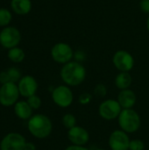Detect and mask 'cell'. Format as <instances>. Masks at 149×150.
<instances>
[{
	"label": "cell",
	"instance_id": "cell-1",
	"mask_svg": "<svg viewBox=\"0 0 149 150\" xmlns=\"http://www.w3.org/2000/svg\"><path fill=\"white\" fill-rule=\"evenodd\" d=\"M86 74L85 67L76 61H71L64 64L60 71L62 82L69 87L82 84L86 78Z\"/></svg>",
	"mask_w": 149,
	"mask_h": 150
},
{
	"label": "cell",
	"instance_id": "cell-2",
	"mask_svg": "<svg viewBox=\"0 0 149 150\" xmlns=\"http://www.w3.org/2000/svg\"><path fill=\"white\" fill-rule=\"evenodd\" d=\"M27 128L30 134L37 139H45L48 137L53 131V123L51 120L44 114L32 115L28 122Z\"/></svg>",
	"mask_w": 149,
	"mask_h": 150
},
{
	"label": "cell",
	"instance_id": "cell-3",
	"mask_svg": "<svg viewBox=\"0 0 149 150\" xmlns=\"http://www.w3.org/2000/svg\"><path fill=\"white\" fill-rule=\"evenodd\" d=\"M118 123L121 130L126 134H133L140 129L141 120L135 110L122 109L118 118Z\"/></svg>",
	"mask_w": 149,
	"mask_h": 150
},
{
	"label": "cell",
	"instance_id": "cell-4",
	"mask_svg": "<svg viewBox=\"0 0 149 150\" xmlns=\"http://www.w3.org/2000/svg\"><path fill=\"white\" fill-rule=\"evenodd\" d=\"M52 59L60 64H66L74 58V50L72 47L65 42H58L54 44L50 51Z\"/></svg>",
	"mask_w": 149,
	"mask_h": 150
},
{
	"label": "cell",
	"instance_id": "cell-5",
	"mask_svg": "<svg viewBox=\"0 0 149 150\" xmlns=\"http://www.w3.org/2000/svg\"><path fill=\"white\" fill-rule=\"evenodd\" d=\"M51 96L54 103L61 108H67L70 106L74 101L73 91L70 87L66 84L55 87L53 90Z\"/></svg>",
	"mask_w": 149,
	"mask_h": 150
},
{
	"label": "cell",
	"instance_id": "cell-6",
	"mask_svg": "<svg viewBox=\"0 0 149 150\" xmlns=\"http://www.w3.org/2000/svg\"><path fill=\"white\" fill-rule=\"evenodd\" d=\"M20 40V32L15 26H5L0 32V45L8 50L18 47Z\"/></svg>",
	"mask_w": 149,
	"mask_h": 150
},
{
	"label": "cell",
	"instance_id": "cell-7",
	"mask_svg": "<svg viewBox=\"0 0 149 150\" xmlns=\"http://www.w3.org/2000/svg\"><path fill=\"white\" fill-rule=\"evenodd\" d=\"M18 87L15 83L10 82L2 84L0 88V104L4 106H11L15 105L19 97Z\"/></svg>",
	"mask_w": 149,
	"mask_h": 150
},
{
	"label": "cell",
	"instance_id": "cell-8",
	"mask_svg": "<svg viewBox=\"0 0 149 150\" xmlns=\"http://www.w3.org/2000/svg\"><path fill=\"white\" fill-rule=\"evenodd\" d=\"M121 111L122 107L118 100L112 98L103 101L98 106V113L100 117L105 120H113L118 119Z\"/></svg>",
	"mask_w": 149,
	"mask_h": 150
},
{
	"label": "cell",
	"instance_id": "cell-9",
	"mask_svg": "<svg viewBox=\"0 0 149 150\" xmlns=\"http://www.w3.org/2000/svg\"><path fill=\"white\" fill-rule=\"evenodd\" d=\"M112 63L119 72H130L134 67V58L126 50H118L112 56Z\"/></svg>",
	"mask_w": 149,
	"mask_h": 150
},
{
	"label": "cell",
	"instance_id": "cell-10",
	"mask_svg": "<svg viewBox=\"0 0 149 150\" xmlns=\"http://www.w3.org/2000/svg\"><path fill=\"white\" fill-rule=\"evenodd\" d=\"M130 142L128 134L121 129H117L110 134L108 144L112 150H129Z\"/></svg>",
	"mask_w": 149,
	"mask_h": 150
},
{
	"label": "cell",
	"instance_id": "cell-11",
	"mask_svg": "<svg viewBox=\"0 0 149 150\" xmlns=\"http://www.w3.org/2000/svg\"><path fill=\"white\" fill-rule=\"evenodd\" d=\"M26 141L23 135L18 133L6 134L0 142V150H24Z\"/></svg>",
	"mask_w": 149,
	"mask_h": 150
},
{
	"label": "cell",
	"instance_id": "cell-12",
	"mask_svg": "<svg viewBox=\"0 0 149 150\" xmlns=\"http://www.w3.org/2000/svg\"><path fill=\"white\" fill-rule=\"evenodd\" d=\"M19 94L24 98H29L36 94L38 91V83L32 76H24L18 83Z\"/></svg>",
	"mask_w": 149,
	"mask_h": 150
},
{
	"label": "cell",
	"instance_id": "cell-13",
	"mask_svg": "<svg viewBox=\"0 0 149 150\" xmlns=\"http://www.w3.org/2000/svg\"><path fill=\"white\" fill-rule=\"evenodd\" d=\"M68 139L72 145L85 146L90 141V134L84 127L76 126L68 130Z\"/></svg>",
	"mask_w": 149,
	"mask_h": 150
},
{
	"label": "cell",
	"instance_id": "cell-14",
	"mask_svg": "<svg viewBox=\"0 0 149 150\" xmlns=\"http://www.w3.org/2000/svg\"><path fill=\"white\" fill-rule=\"evenodd\" d=\"M117 100L122 109H133L136 104L137 98L133 91L131 89H126L119 91Z\"/></svg>",
	"mask_w": 149,
	"mask_h": 150
},
{
	"label": "cell",
	"instance_id": "cell-15",
	"mask_svg": "<svg viewBox=\"0 0 149 150\" xmlns=\"http://www.w3.org/2000/svg\"><path fill=\"white\" fill-rule=\"evenodd\" d=\"M32 1L31 0H11V7L14 13L18 15H26L32 10Z\"/></svg>",
	"mask_w": 149,
	"mask_h": 150
},
{
	"label": "cell",
	"instance_id": "cell-16",
	"mask_svg": "<svg viewBox=\"0 0 149 150\" xmlns=\"http://www.w3.org/2000/svg\"><path fill=\"white\" fill-rule=\"evenodd\" d=\"M15 115L20 120H29L32 116V109L27 101H18L14 105Z\"/></svg>",
	"mask_w": 149,
	"mask_h": 150
},
{
	"label": "cell",
	"instance_id": "cell-17",
	"mask_svg": "<svg viewBox=\"0 0 149 150\" xmlns=\"http://www.w3.org/2000/svg\"><path fill=\"white\" fill-rule=\"evenodd\" d=\"M132 82L133 78L129 72H119L115 77V85L120 91L129 89Z\"/></svg>",
	"mask_w": 149,
	"mask_h": 150
},
{
	"label": "cell",
	"instance_id": "cell-18",
	"mask_svg": "<svg viewBox=\"0 0 149 150\" xmlns=\"http://www.w3.org/2000/svg\"><path fill=\"white\" fill-rule=\"evenodd\" d=\"M7 56L9 58L10 61H11L14 63H20L24 61L25 57V54L24 52V50L18 47L11 48L8 50V54Z\"/></svg>",
	"mask_w": 149,
	"mask_h": 150
},
{
	"label": "cell",
	"instance_id": "cell-19",
	"mask_svg": "<svg viewBox=\"0 0 149 150\" xmlns=\"http://www.w3.org/2000/svg\"><path fill=\"white\" fill-rule=\"evenodd\" d=\"M12 19L11 12L6 8H0V26H8Z\"/></svg>",
	"mask_w": 149,
	"mask_h": 150
},
{
	"label": "cell",
	"instance_id": "cell-20",
	"mask_svg": "<svg viewBox=\"0 0 149 150\" xmlns=\"http://www.w3.org/2000/svg\"><path fill=\"white\" fill-rule=\"evenodd\" d=\"M61 123L65 128L69 130L76 126V118L72 113H66L61 119Z\"/></svg>",
	"mask_w": 149,
	"mask_h": 150
},
{
	"label": "cell",
	"instance_id": "cell-21",
	"mask_svg": "<svg viewBox=\"0 0 149 150\" xmlns=\"http://www.w3.org/2000/svg\"><path fill=\"white\" fill-rule=\"evenodd\" d=\"M7 73L9 75V77H10L11 82H12V83H18L19 80L22 78L21 72H20V70L18 68H15V67L9 68L7 69Z\"/></svg>",
	"mask_w": 149,
	"mask_h": 150
},
{
	"label": "cell",
	"instance_id": "cell-22",
	"mask_svg": "<svg viewBox=\"0 0 149 150\" xmlns=\"http://www.w3.org/2000/svg\"><path fill=\"white\" fill-rule=\"evenodd\" d=\"M26 101H27L28 105L31 106V108H32V110H38L39 108H40L41 104H42L40 98V97H38L36 94H35V95H33V96L29 97V98H27V100H26Z\"/></svg>",
	"mask_w": 149,
	"mask_h": 150
},
{
	"label": "cell",
	"instance_id": "cell-23",
	"mask_svg": "<svg viewBox=\"0 0 149 150\" xmlns=\"http://www.w3.org/2000/svg\"><path fill=\"white\" fill-rule=\"evenodd\" d=\"M93 92H94V95L97 97L105 98L107 95L108 90H107V87L104 83H98L95 86Z\"/></svg>",
	"mask_w": 149,
	"mask_h": 150
},
{
	"label": "cell",
	"instance_id": "cell-24",
	"mask_svg": "<svg viewBox=\"0 0 149 150\" xmlns=\"http://www.w3.org/2000/svg\"><path fill=\"white\" fill-rule=\"evenodd\" d=\"M145 149V144L141 140L134 139L131 140L129 144V150H144Z\"/></svg>",
	"mask_w": 149,
	"mask_h": 150
},
{
	"label": "cell",
	"instance_id": "cell-25",
	"mask_svg": "<svg viewBox=\"0 0 149 150\" xmlns=\"http://www.w3.org/2000/svg\"><path fill=\"white\" fill-rule=\"evenodd\" d=\"M91 100H92V95L90 93H89V92H83L78 98L79 104H81L83 105H89L91 102Z\"/></svg>",
	"mask_w": 149,
	"mask_h": 150
},
{
	"label": "cell",
	"instance_id": "cell-26",
	"mask_svg": "<svg viewBox=\"0 0 149 150\" xmlns=\"http://www.w3.org/2000/svg\"><path fill=\"white\" fill-rule=\"evenodd\" d=\"M140 9L144 13H147L149 15V0H141Z\"/></svg>",
	"mask_w": 149,
	"mask_h": 150
},
{
	"label": "cell",
	"instance_id": "cell-27",
	"mask_svg": "<svg viewBox=\"0 0 149 150\" xmlns=\"http://www.w3.org/2000/svg\"><path fill=\"white\" fill-rule=\"evenodd\" d=\"M10 82H11V80H10L9 75L7 73V70L0 72V83L2 84H4V83H10Z\"/></svg>",
	"mask_w": 149,
	"mask_h": 150
},
{
	"label": "cell",
	"instance_id": "cell-28",
	"mask_svg": "<svg viewBox=\"0 0 149 150\" xmlns=\"http://www.w3.org/2000/svg\"><path fill=\"white\" fill-rule=\"evenodd\" d=\"M74 58L76 59V62L82 63V62L85 59V54H84L83 51H80V50H79V51H76V52L74 54Z\"/></svg>",
	"mask_w": 149,
	"mask_h": 150
},
{
	"label": "cell",
	"instance_id": "cell-29",
	"mask_svg": "<svg viewBox=\"0 0 149 150\" xmlns=\"http://www.w3.org/2000/svg\"><path fill=\"white\" fill-rule=\"evenodd\" d=\"M65 150H90L85 146H77V145H69L68 146Z\"/></svg>",
	"mask_w": 149,
	"mask_h": 150
},
{
	"label": "cell",
	"instance_id": "cell-30",
	"mask_svg": "<svg viewBox=\"0 0 149 150\" xmlns=\"http://www.w3.org/2000/svg\"><path fill=\"white\" fill-rule=\"evenodd\" d=\"M24 150H36V146L32 142H26Z\"/></svg>",
	"mask_w": 149,
	"mask_h": 150
},
{
	"label": "cell",
	"instance_id": "cell-31",
	"mask_svg": "<svg viewBox=\"0 0 149 150\" xmlns=\"http://www.w3.org/2000/svg\"><path fill=\"white\" fill-rule=\"evenodd\" d=\"M147 29H148V31L149 33V15L148 17V19H147Z\"/></svg>",
	"mask_w": 149,
	"mask_h": 150
},
{
	"label": "cell",
	"instance_id": "cell-32",
	"mask_svg": "<svg viewBox=\"0 0 149 150\" xmlns=\"http://www.w3.org/2000/svg\"><path fill=\"white\" fill-rule=\"evenodd\" d=\"M95 150H106V149H95Z\"/></svg>",
	"mask_w": 149,
	"mask_h": 150
},
{
	"label": "cell",
	"instance_id": "cell-33",
	"mask_svg": "<svg viewBox=\"0 0 149 150\" xmlns=\"http://www.w3.org/2000/svg\"><path fill=\"white\" fill-rule=\"evenodd\" d=\"M42 1H48V0H42Z\"/></svg>",
	"mask_w": 149,
	"mask_h": 150
}]
</instances>
